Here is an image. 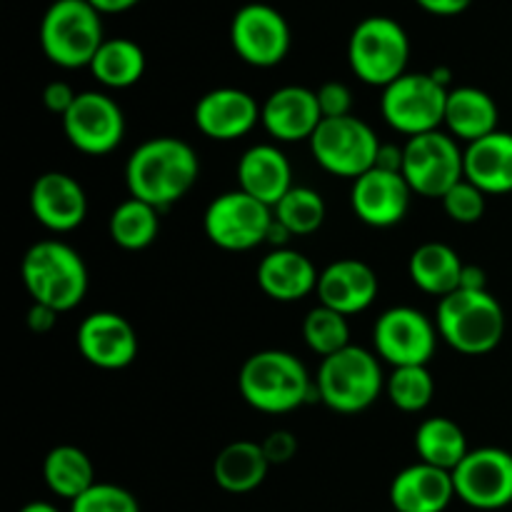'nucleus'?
Masks as SVG:
<instances>
[{"label":"nucleus","instance_id":"72a5a7b5","mask_svg":"<svg viewBox=\"0 0 512 512\" xmlns=\"http://www.w3.org/2000/svg\"><path fill=\"white\" fill-rule=\"evenodd\" d=\"M388 400L403 413H423L435 395V380L428 365H405L393 368L385 380Z\"/></svg>","mask_w":512,"mask_h":512},{"label":"nucleus","instance_id":"c9c22d12","mask_svg":"<svg viewBox=\"0 0 512 512\" xmlns=\"http://www.w3.org/2000/svg\"><path fill=\"white\" fill-rule=\"evenodd\" d=\"M440 203H443L445 213H448V218L453 220V223L475 225L483 220L485 208H488V195H485L478 185H473L470 180L463 178L458 185H453V188L440 198Z\"/></svg>","mask_w":512,"mask_h":512},{"label":"nucleus","instance_id":"4c0bfd02","mask_svg":"<svg viewBox=\"0 0 512 512\" xmlns=\"http://www.w3.org/2000/svg\"><path fill=\"white\" fill-rule=\"evenodd\" d=\"M315 95H318L323 120L353 115L350 113V110H353V93H350L348 85L340 83V80H328V83H323L315 90Z\"/></svg>","mask_w":512,"mask_h":512},{"label":"nucleus","instance_id":"4be33fe9","mask_svg":"<svg viewBox=\"0 0 512 512\" xmlns=\"http://www.w3.org/2000/svg\"><path fill=\"white\" fill-rule=\"evenodd\" d=\"M455 498L453 473L428 463L408 465L390 483L395 512H445Z\"/></svg>","mask_w":512,"mask_h":512},{"label":"nucleus","instance_id":"4468645a","mask_svg":"<svg viewBox=\"0 0 512 512\" xmlns=\"http://www.w3.org/2000/svg\"><path fill=\"white\" fill-rule=\"evenodd\" d=\"M63 133L78 153L103 158L125 138V113L110 95L100 90L78 93L73 108L63 115Z\"/></svg>","mask_w":512,"mask_h":512},{"label":"nucleus","instance_id":"f257e3e1","mask_svg":"<svg viewBox=\"0 0 512 512\" xmlns=\"http://www.w3.org/2000/svg\"><path fill=\"white\" fill-rule=\"evenodd\" d=\"M200 160L193 145L173 135H158L140 143L125 163L130 198L153 205L160 213L173 208L193 190Z\"/></svg>","mask_w":512,"mask_h":512},{"label":"nucleus","instance_id":"a878e982","mask_svg":"<svg viewBox=\"0 0 512 512\" xmlns=\"http://www.w3.org/2000/svg\"><path fill=\"white\" fill-rule=\"evenodd\" d=\"M500 110L493 95L473 85H460L448 93L445 128L458 143H475L498 130Z\"/></svg>","mask_w":512,"mask_h":512},{"label":"nucleus","instance_id":"ea45409f","mask_svg":"<svg viewBox=\"0 0 512 512\" xmlns=\"http://www.w3.org/2000/svg\"><path fill=\"white\" fill-rule=\"evenodd\" d=\"M75 98H78V93L65 80H53V83H48L43 88V105L53 115H60V118L73 108Z\"/></svg>","mask_w":512,"mask_h":512},{"label":"nucleus","instance_id":"473e14b6","mask_svg":"<svg viewBox=\"0 0 512 512\" xmlns=\"http://www.w3.org/2000/svg\"><path fill=\"white\" fill-rule=\"evenodd\" d=\"M273 215L293 238H303V235H313L323 228L328 208L318 190L308 188V185H293L275 205Z\"/></svg>","mask_w":512,"mask_h":512},{"label":"nucleus","instance_id":"bb28decb","mask_svg":"<svg viewBox=\"0 0 512 512\" xmlns=\"http://www.w3.org/2000/svg\"><path fill=\"white\" fill-rule=\"evenodd\" d=\"M270 468L263 445L255 440L228 443L213 460V480L230 495H248L258 490L268 478Z\"/></svg>","mask_w":512,"mask_h":512},{"label":"nucleus","instance_id":"f8f14e48","mask_svg":"<svg viewBox=\"0 0 512 512\" xmlns=\"http://www.w3.org/2000/svg\"><path fill=\"white\" fill-rule=\"evenodd\" d=\"M438 325L418 308L395 305L388 308L373 328L375 355L393 368L428 365L438 348Z\"/></svg>","mask_w":512,"mask_h":512},{"label":"nucleus","instance_id":"a18cd8bd","mask_svg":"<svg viewBox=\"0 0 512 512\" xmlns=\"http://www.w3.org/2000/svg\"><path fill=\"white\" fill-rule=\"evenodd\" d=\"M100 15H115V13H125V10L135 8L140 0H88Z\"/></svg>","mask_w":512,"mask_h":512},{"label":"nucleus","instance_id":"6ab92c4d","mask_svg":"<svg viewBox=\"0 0 512 512\" xmlns=\"http://www.w3.org/2000/svg\"><path fill=\"white\" fill-rule=\"evenodd\" d=\"M260 123L265 133L278 143L310 140L323 123L318 95L305 85H283L273 90L260 105Z\"/></svg>","mask_w":512,"mask_h":512},{"label":"nucleus","instance_id":"423d86ee","mask_svg":"<svg viewBox=\"0 0 512 512\" xmlns=\"http://www.w3.org/2000/svg\"><path fill=\"white\" fill-rule=\"evenodd\" d=\"M103 43V15L88 0H55L43 13L40 48L58 68H90Z\"/></svg>","mask_w":512,"mask_h":512},{"label":"nucleus","instance_id":"1a4fd4ad","mask_svg":"<svg viewBox=\"0 0 512 512\" xmlns=\"http://www.w3.org/2000/svg\"><path fill=\"white\" fill-rule=\"evenodd\" d=\"M308 143L315 163L325 173L350 180H358L375 168L378 150L383 145L375 130L355 115L323 120Z\"/></svg>","mask_w":512,"mask_h":512},{"label":"nucleus","instance_id":"f3484780","mask_svg":"<svg viewBox=\"0 0 512 512\" xmlns=\"http://www.w3.org/2000/svg\"><path fill=\"white\" fill-rule=\"evenodd\" d=\"M80 355L93 368L123 370L138 358V335L128 318L113 310H98L83 318L75 333Z\"/></svg>","mask_w":512,"mask_h":512},{"label":"nucleus","instance_id":"c85d7f7f","mask_svg":"<svg viewBox=\"0 0 512 512\" xmlns=\"http://www.w3.org/2000/svg\"><path fill=\"white\" fill-rule=\"evenodd\" d=\"M43 480L50 493L73 503L95 485L93 460L75 445H55L43 460Z\"/></svg>","mask_w":512,"mask_h":512},{"label":"nucleus","instance_id":"cd10ccee","mask_svg":"<svg viewBox=\"0 0 512 512\" xmlns=\"http://www.w3.org/2000/svg\"><path fill=\"white\" fill-rule=\"evenodd\" d=\"M465 263L450 245L430 240L418 245L408 260V275L413 285L423 293L445 298L460 288V275Z\"/></svg>","mask_w":512,"mask_h":512},{"label":"nucleus","instance_id":"0eeeda50","mask_svg":"<svg viewBox=\"0 0 512 512\" xmlns=\"http://www.w3.org/2000/svg\"><path fill=\"white\" fill-rule=\"evenodd\" d=\"M410 38L398 20L370 15L360 20L348 40V63L355 78L373 88H388L408 73Z\"/></svg>","mask_w":512,"mask_h":512},{"label":"nucleus","instance_id":"9d476101","mask_svg":"<svg viewBox=\"0 0 512 512\" xmlns=\"http://www.w3.org/2000/svg\"><path fill=\"white\" fill-rule=\"evenodd\" d=\"M273 208L250 198L243 190L215 195L203 215V230L210 243L228 253H245L268 243Z\"/></svg>","mask_w":512,"mask_h":512},{"label":"nucleus","instance_id":"9b49d317","mask_svg":"<svg viewBox=\"0 0 512 512\" xmlns=\"http://www.w3.org/2000/svg\"><path fill=\"white\" fill-rule=\"evenodd\" d=\"M403 178L420 198L440 200L465 178L460 143L443 130L408 138L403 145Z\"/></svg>","mask_w":512,"mask_h":512},{"label":"nucleus","instance_id":"49530a36","mask_svg":"<svg viewBox=\"0 0 512 512\" xmlns=\"http://www.w3.org/2000/svg\"><path fill=\"white\" fill-rule=\"evenodd\" d=\"M18 512H60L53 503H45V500H33V503L23 505Z\"/></svg>","mask_w":512,"mask_h":512},{"label":"nucleus","instance_id":"37998d69","mask_svg":"<svg viewBox=\"0 0 512 512\" xmlns=\"http://www.w3.org/2000/svg\"><path fill=\"white\" fill-rule=\"evenodd\" d=\"M375 168L390 170V173H403V148L395 143H383L378 150Z\"/></svg>","mask_w":512,"mask_h":512},{"label":"nucleus","instance_id":"f03ea898","mask_svg":"<svg viewBox=\"0 0 512 512\" xmlns=\"http://www.w3.org/2000/svg\"><path fill=\"white\" fill-rule=\"evenodd\" d=\"M238 390L245 403L265 415H285L318 398L308 370L288 350H260L243 363Z\"/></svg>","mask_w":512,"mask_h":512},{"label":"nucleus","instance_id":"de8ad7c7","mask_svg":"<svg viewBox=\"0 0 512 512\" xmlns=\"http://www.w3.org/2000/svg\"><path fill=\"white\" fill-rule=\"evenodd\" d=\"M393 512H395V510H393Z\"/></svg>","mask_w":512,"mask_h":512},{"label":"nucleus","instance_id":"aec40b11","mask_svg":"<svg viewBox=\"0 0 512 512\" xmlns=\"http://www.w3.org/2000/svg\"><path fill=\"white\" fill-rule=\"evenodd\" d=\"M193 120L205 138L230 143L245 138L260 123V105L240 88H215L195 103Z\"/></svg>","mask_w":512,"mask_h":512},{"label":"nucleus","instance_id":"393cba45","mask_svg":"<svg viewBox=\"0 0 512 512\" xmlns=\"http://www.w3.org/2000/svg\"><path fill=\"white\" fill-rule=\"evenodd\" d=\"M465 180L485 195L512 193V133L495 130L463 150Z\"/></svg>","mask_w":512,"mask_h":512},{"label":"nucleus","instance_id":"58836bf2","mask_svg":"<svg viewBox=\"0 0 512 512\" xmlns=\"http://www.w3.org/2000/svg\"><path fill=\"white\" fill-rule=\"evenodd\" d=\"M260 445H263V453L270 465H285L298 455V438L290 430L283 428L265 435V440Z\"/></svg>","mask_w":512,"mask_h":512},{"label":"nucleus","instance_id":"c756f323","mask_svg":"<svg viewBox=\"0 0 512 512\" xmlns=\"http://www.w3.org/2000/svg\"><path fill=\"white\" fill-rule=\"evenodd\" d=\"M90 73L110 90H125L145 75V50L130 38H105L90 63Z\"/></svg>","mask_w":512,"mask_h":512},{"label":"nucleus","instance_id":"39448f33","mask_svg":"<svg viewBox=\"0 0 512 512\" xmlns=\"http://www.w3.org/2000/svg\"><path fill=\"white\" fill-rule=\"evenodd\" d=\"M385 375L380 358L370 350L348 345L340 353L320 360L315 375L318 400L340 415H355L368 410L385 390Z\"/></svg>","mask_w":512,"mask_h":512},{"label":"nucleus","instance_id":"412c9836","mask_svg":"<svg viewBox=\"0 0 512 512\" xmlns=\"http://www.w3.org/2000/svg\"><path fill=\"white\" fill-rule=\"evenodd\" d=\"M318 300L325 308L350 315L365 313L380 293V280L368 263L355 258H340L325 265L318 278Z\"/></svg>","mask_w":512,"mask_h":512},{"label":"nucleus","instance_id":"2eb2a0df","mask_svg":"<svg viewBox=\"0 0 512 512\" xmlns=\"http://www.w3.org/2000/svg\"><path fill=\"white\" fill-rule=\"evenodd\" d=\"M455 495L475 510H503L512 505V453L503 448H475L453 470Z\"/></svg>","mask_w":512,"mask_h":512},{"label":"nucleus","instance_id":"dca6fc26","mask_svg":"<svg viewBox=\"0 0 512 512\" xmlns=\"http://www.w3.org/2000/svg\"><path fill=\"white\" fill-rule=\"evenodd\" d=\"M408 180L403 173H390V170L370 168L368 173L353 180L350 188V208L360 223L370 228H395L405 220L413 200Z\"/></svg>","mask_w":512,"mask_h":512},{"label":"nucleus","instance_id":"a211bd4d","mask_svg":"<svg viewBox=\"0 0 512 512\" xmlns=\"http://www.w3.org/2000/svg\"><path fill=\"white\" fill-rule=\"evenodd\" d=\"M30 213L50 233H73L88 218L85 188L68 173L48 170L30 185Z\"/></svg>","mask_w":512,"mask_h":512},{"label":"nucleus","instance_id":"5701e85b","mask_svg":"<svg viewBox=\"0 0 512 512\" xmlns=\"http://www.w3.org/2000/svg\"><path fill=\"white\" fill-rule=\"evenodd\" d=\"M260 290L275 303H298L318 290V268L308 255L293 248H275L258 263Z\"/></svg>","mask_w":512,"mask_h":512},{"label":"nucleus","instance_id":"7c9ffc66","mask_svg":"<svg viewBox=\"0 0 512 512\" xmlns=\"http://www.w3.org/2000/svg\"><path fill=\"white\" fill-rule=\"evenodd\" d=\"M415 453L420 463L453 473L470 453L465 430L450 418H428L415 430Z\"/></svg>","mask_w":512,"mask_h":512},{"label":"nucleus","instance_id":"c03bdc74","mask_svg":"<svg viewBox=\"0 0 512 512\" xmlns=\"http://www.w3.org/2000/svg\"><path fill=\"white\" fill-rule=\"evenodd\" d=\"M458 290H488V278L480 265H465Z\"/></svg>","mask_w":512,"mask_h":512},{"label":"nucleus","instance_id":"6e6552de","mask_svg":"<svg viewBox=\"0 0 512 512\" xmlns=\"http://www.w3.org/2000/svg\"><path fill=\"white\" fill-rule=\"evenodd\" d=\"M448 85L433 73H405L395 83L383 88L380 113L395 133L405 138L433 133L445 125Z\"/></svg>","mask_w":512,"mask_h":512},{"label":"nucleus","instance_id":"b1692460","mask_svg":"<svg viewBox=\"0 0 512 512\" xmlns=\"http://www.w3.org/2000/svg\"><path fill=\"white\" fill-rule=\"evenodd\" d=\"M290 188H293V168L288 155L278 145L260 143L240 155L238 190L248 193L250 198L275 208Z\"/></svg>","mask_w":512,"mask_h":512},{"label":"nucleus","instance_id":"20e7f679","mask_svg":"<svg viewBox=\"0 0 512 512\" xmlns=\"http://www.w3.org/2000/svg\"><path fill=\"white\" fill-rule=\"evenodd\" d=\"M438 335L463 355H488L503 343L505 310L490 290H455L435 310Z\"/></svg>","mask_w":512,"mask_h":512},{"label":"nucleus","instance_id":"e433bc0d","mask_svg":"<svg viewBox=\"0 0 512 512\" xmlns=\"http://www.w3.org/2000/svg\"><path fill=\"white\" fill-rule=\"evenodd\" d=\"M70 512H140V505L135 495L120 485L95 483L70 503Z\"/></svg>","mask_w":512,"mask_h":512},{"label":"nucleus","instance_id":"f704fd0d","mask_svg":"<svg viewBox=\"0 0 512 512\" xmlns=\"http://www.w3.org/2000/svg\"><path fill=\"white\" fill-rule=\"evenodd\" d=\"M303 340L315 355L320 358H330V355L340 353L350 345V325L343 313L333 308H318L310 310L303 320Z\"/></svg>","mask_w":512,"mask_h":512},{"label":"nucleus","instance_id":"7ed1b4c3","mask_svg":"<svg viewBox=\"0 0 512 512\" xmlns=\"http://www.w3.org/2000/svg\"><path fill=\"white\" fill-rule=\"evenodd\" d=\"M20 280L33 303L55 313H70L88 295V265L73 245L63 240H38L20 260Z\"/></svg>","mask_w":512,"mask_h":512},{"label":"nucleus","instance_id":"a19ab883","mask_svg":"<svg viewBox=\"0 0 512 512\" xmlns=\"http://www.w3.org/2000/svg\"><path fill=\"white\" fill-rule=\"evenodd\" d=\"M470 3L473 0H415V5H420L425 13L438 15V18H453V15L465 13Z\"/></svg>","mask_w":512,"mask_h":512},{"label":"nucleus","instance_id":"ddd939ff","mask_svg":"<svg viewBox=\"0 0 512 512\" xmlns=\"http://www.w3.org/2000/svg\"><path fill=\"white\" fill-rule=\"evenodd\" d=\"M290 25L278 8L248 3L238 8L230 23V45L243 63L253 68H275L290 53Z\"/></svg>","mask_w":512,"mask_h":512},{"label":"nucleus","instance_id":"2f4dec72","mask_svg":"<svg viewBox=\"0 0 512 512\" xmlns=\"http://www.w3.org/2000/svg\"><path fill=\"white\" fill-rule=\"evenodd\" d=\"M108 233L118 248L138 253L150 248L160 233V210L138 198H128L110 213Z\"/></svg>","mask_w":512,"mask_h":512},{"label":"nucleus","instance_id":"79ce46f5","mask_svg":"<svg viewBox=\"0 0 512 512\" xmlns=\"http://www.w3.org/2000/svg\"><path fill=\"white\" fill-rule=\"evenodd\" d=\"M58 315L60 313H55L48 305L33 303V308L28 310V328L38 335L50 333V330L55 328V323H58Z\"/></svg>","mask_w":512,"mask_h":512}]
</instances>
